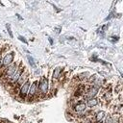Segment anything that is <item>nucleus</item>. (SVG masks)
<instances>
[{
	"instance_id": "f257e3e1",
	"label": "nucleus",
	"mask_w": 123,
	"mask_h": 123,
	"mask_svg": "<svg viewBox=\"0 0 123 123\" xmlns=\"http://www.w3.org/2000/svg\"><path fill=\"white\" fill-rule=\"evenodd\" d=\"M20 64V62H12V64H10L8 67L4 68V69H1L0 70V73H1V78L3 80H5L6 82L16 72L18 66Z\"/></svg>"
},
{
	"instance_id": "f03ea898",
	"label": "nucleus",
	"mask_w": 123,
	"mask_h": 123,
	"mask_svg": "<svg viewBox=\"0 0 123 123\" xmlns=\"http://www.w3.org/2000/svg\"><path fill=\"white\" fill-rule=\"evenodd\" d=\"M71 109L74 112V114H77L79 117L83 118L85 117V111L87 110V107L86 105V102L82 99V100H79V101H76V103L71 106Z\"/></svg>"
},
{
	"instance_id": "7ed1b4c3",
	"label": "nucleus",
	"mask_w": 123,
	"mask_h": 123,
	"mask_svg": "<svg viewBox=\"0 0 123 123\" xmlns=\"http://www.w3.org/2000/svg\"><path fill=\"white\" fill-rule=\"evenodd\" d=\"M37 91L42 97H45L49 91V82L46 77H41L39 82H37Z\"/></svg>"
},
{
	"instance_id": "20e7f679",
	"label": "nucleus",
	"mask_w": 123,
	"mask_h": 123,
	"mask_svg": "<svg viewBox=\"0 0 123 123\" xmlns=\"http://www.w3.org/2000/svg\"><path fill=\"white\" fill-rule=\"evenodd\" d=\"M38 96V91H37V81H34L33 83H31L30 85V87H29V90H28V94H27V97L26 99L28 101H31L33 100L34 98L37 97Z\"/></svg>"
},
{
	"instance_id": "39448f33",
	"label": "nucleus",
	"mask_w": 123,
	"mask_h": 123,
	"mask_svg": "<svg viewBox=\"0 0 123 123\" xmlns=\"http://www.w3.org/2000/svg\"><path fill=\"white\" fill-rule=\"evenodd\" d=\"M14 56H15V53L13 51H10V52H7L5 53V55L2 57V62H3V67L2 69L8 67L10 64H12V62H14Z\"/></svg>"
},
{
	"instance_id": "423d86ee",
	"label": "nucleus",
	"mask_w": 123,
	"mask_h": 123,
	"mask_svg": "<svg viewBox=\"0 0 123 123\" xmlns=\"http://www.w3.org/2000/svg\"><path fill=\"white\" fill-rule=\"evenodd\" d=\"M99 90H100V87L90 85V86H89V87H88V89L86 91V93H85V94H84V96L82 97V98H83V100L85 101V100H87V99H90V98H94V97H96V96H97V94H98V92H99Z\"/></svg>"
},
{
	"instance_id": "0eeeda50",
	"label": "nucleus",
	"mask_w": 123,
	"mask_h": 123,
	"mask_svg": "<svg viewBox=\"0 0 123 123\" xmlns=\"http://www.w3.org/2000/svg\"><path fill=\"white\" fill-rule=\"evenodd\" d=\"M26 68L21 64V62H20V64H19V66H18V68H17V70H16V72L7 81L8 83H9V85H12V86H14V85L16 84V82H17V80L19 79V77L21 76V74L24 72V70H25Z\"/></svg>"
},
{
	"instance_id": "6e6552de",
	"label": "nucleus",
	"mask_w": 123,
	"mask_h": 123,
	"mask_svg": "<svg viewBox=\"0 0 123 123\" xmlns=\"http://www.w3.org/2000/svg\"><path fill=\"white\" fill-rule=\"evenodd\" d=\"M30 85H31V81L28 80L26 83H24L21 86H19V89H18V95L21 99H26L27 97V94H28V90H29V87H30Z\"/></svg>"
},
{
	"instance_id": "1a4fd4ad",
	"label": "nucleus",
	"mask_w": 123,
	"mask_h": 123,
	"mask_svg": "<svg viewBox=\"0 0 123 123\" xmlns=\"http://www.w3.org/2000/svg\"><path fill=\"white\" fill-rule=\"evenodd\" d=\"M28 80H29V72L25 69V70H24V72H23V73L21 74V76L19 77V79L17 80V82H16V84L14 85V86H13V87H15V86H16V87L21 86H22L24 83H26Z\"/></svg>"
},
{
	"instance_id": "9d476101",
	"label": "nucleus",
	"mask_w": 123,
	"mask_h": 123,
	"mask_svg": "<svg viewBox=\"0 0 123 123\" xmlns=\"http://www.w3.org/2000/svg\"><path fill=\"white\" fill-rule=\"evenodd\" d=\"M101 100L106 102V103H109L112 100V92L111 90V87L106 89L103 93H102V96H101Z\"/></svg>"
},
{
	"instance_id": "9b49d317",
	"label": "nucleus",
	"mask_w": 123,
	"mask_h": 123,
	"mask_svg": "<svg viewBox=\"0 0 123 123\" xmlns=\"http://www.w3.org/2000/svg\"><path fill=\"white\" fill-rule=\"evenodd\" d=\"M99 100H100V99H98V98L94 97V98H90V99H87V100H86L85 102H86V107H88V108L92 109V108L96 107V106L99 104Z\"/></svg>"
},
{
	"instance_id": "f8f14e48",
	"label": "nucleus",
	"mask_w": 123,
	"mask_h": 123,
	"mask_svg": "<svg viewBox=\"0 0 123 123\" xmlns=\"http://www.w3.org/2000/svg\"><path fill=\"white\" fill-rule=\"evenodd\" d=\"M62 68L58 66L54 69L53 71V74H52V79L53 80H60L61 79V76H62Z\"/></svg>"
},
{
	"instance_id": "ddd939ff",
	"label": "nucleus",
	"mask_w": 123,
	"mask_h": 123,
	"mask_svg": "<svg viewBox=\"0 0 123 123\" xmlns=\"http://www.w3.org/2000/svg\"><path fill=\"white\" fill-rule=\"evenodd\" d=\"M106 112L104 111H97L95 114H94V122H100V121H103L104 120V118H105V116H106Z\"/></svg>"
},
{
	"instance_id": "4468645a",
	"label": "nucleus",
	"mask_w": 123,
	"mask_h": 123,
	"mask_svg": "<svg viewBox=\"0 0 123 123\" xmlns=\"http://www.w3.org/2000/svg\"><path fill=\"white\" fill-rule=\"evenodd\" d=\"M103 123H112V115H111V114H106Z\"/></svg>"
},
{
	"instance_id": "2eb2a0df",
	"label": "nucleus",
	"mask_w": 123,
	"mask_h": 123,
	"mask_svg": "<svg viewBox=\"0 0 123 123\" xmlns=\"http://www.w3.org/2000/svg\"><path fill=\"white\" fill-rule=\"evenodd\" d=\"M93 119L92 118H88V117H83L80 123H93Z\"/></svg>"
},
{
	"instance_id": "dca6fc26",
	"label": "nucleus",
	"mask_w": 123,
	"mask_h": 123,
	"mask_svg": "<svg viewBox=\"0 0 123 123\" xmlns=\"http://www.w3.org/2000/svg\"><path fill=\"white\" fill-rule=\"evenodd\" d=\"M27 59H28V61H29V63L31 64V66H32V67H36V63H35V62H34V59H33L30 55L27 56Z\"/></svg>"
},
{
	"instance_id": "f3484780",
	"label": "nucleus",
	"mask_w": 123,
	"mask_h": 123,
	"mask_svg": "<svg viewBox=\"0 0 123 123\" xmlns=\"http://www.w3.org/2000/svg\"><path fill=\"white\" fill-rule=\"evenodd\" d=\"M121 85H118L115 88H114V90H115V93H121Z\"/></svg>"
},
{
	"instance_id": "a211bd4d",
	"label": "nucleus",
	"mask_w": 123,
	"mask_h": 123,
	"mask_svg": "<svg viewBox=\"0 0 123 123\" xmlns=\"http://www.w3.org/2000/svg\"><path fill=\"white\" fill-rule=\"evenodd\" d=\"M7 29H8V32H9V35H10V37H12L13 36H12V30H11V26H10L9 24H7Z\"/></svg>"
},
{
	"instance_id": "6ab92c4d",
	"label": "nucleus",
	"mask_w": 123,
	"mask_h": 123,
	"mask_svg": "<svg viewBox=\"0 0 123 123\" xmlns=\"http://www.w3.org/2000/svg\"><path fill=\"white\" fill-rule=\"evenodd\" d=\"M18 38H19V40H21V41H23L25 44H27V40L25 39V37H22V36H19V37H18Z\"/></svg>"
},
{
	"instance_id": "aec40b11",
	"label": "nucleus",
	"mask_w": 123,
	"mask_h": 123,
	"mask_svg": "<svg viewBox=\"0 0 123 123\" xmlns=\"http://www.w3.org/2000/svg\"><path fill=\"white\" fill-rule=\"evenodd\" d=\"M111 41H117V40H118V37H117V36H115V37L112 36V37H111Z\"/></svg>"
},
{
	"instance_id": "412c9836",
	"label": "nucleus",
	"mask_w": 123,
	"mask_h": 123,
	"mask_svg": "<svg viewBox=\"0 0 123 123\" xmlns=\"http://www.w3.org/2000/svg\"><path fill=\"white\" fill-rule=\"evenodd\" d=\"M2 67H3V62H2V55L0 56V70L2 69Z\"/></svg>"
},
{
	"instance_id": "4be33fe9",
	"label": "nucleus",
	"mask_w": 123,
	"mask_h": 123,
	"mask_svg": "<svg viewBox=\"0 0 123 123\" xmlns=\"http://www.w3.org/2000/svg\"><path fill=\"white\" fill-rule=\"evenodd\" d=\"M49 42H50L51 44H53V40H52V38H51V37H49Z\"/></svg>"
},
{
	"instance_id": "5701e85b",
	"label": "nucleus",
	"mask_w": 123,
	"mask_h": 123,
	"mask_svg": "<svg viewBox=\"0 0 123 123\" xmlns=\"http://www.w3.org/2000/svg\"><path fill=\"white\" fill-rule=\"evenodd\" d=\"M56 30H57V33H60V30H61V28H57Z\"/></svg>"
},
{
	"instance_id": "b1692460",
	"label": "nucleus",
	"mask_w": 123,
	"mask_h": 123,
	"mask_svg": "<svg viewBox=\"0 0 123 123\" xmlns=\"http://www.w3.org/2000/svg\"><path fill=\"white\" fill-rule=\"evenodd\" d=\"M1 55H2V47L0 46V56H1Z\"/></svg>"
},
{
	"instance_id": "393cba45",
	"label": "nucleus",
	"mask_w": 123,
	"mask_h": 123,
	"mask_svg": "<svg viewBox=\"0 0 123 123\" xmlns=\"http://www.w3.org/2000/svg\"><path fill=\"white\" fill-rule=\"evenodd\" d=\"M16 16H17V17H18V18H19V19H21V16H20V15H19V14H18V13H17V14H16Z\"/></svg>"
},
{
	"instance_id": "a878e982",
	"label": "nucleus",
	"mask_w": 123,
	"mask_h": 123,
	"mask_svg": "<svg viewBox=\"0 0 123 123\" xmlns=\"http://www.w3.org/2000/svg\"><path fill=\"white\" fill-rule=\"evenodd\" d=\"M93 123H103V121H100V122H93Z\"/></svg>"
}]
</instances>
